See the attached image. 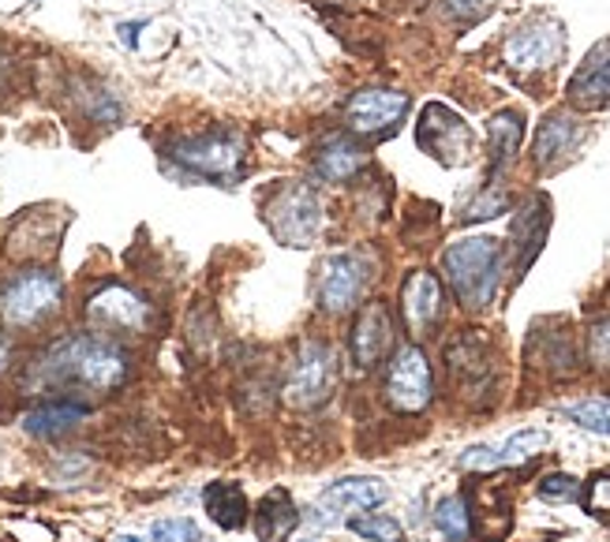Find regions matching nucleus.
<instances>
[{
	"mask_svg": "<svg viewBox=\"0 0 610 542\" xmlns=\"http://www.w3.org/2000/svg\"><path fill=\"white\" fill-rule=\"evenodd\" d=\"M386 494L389 490L383 479H341L322 490V497L315 502V516L322 524H337L349 513H368L375 505H383Z\"/></svg>",
	"mask_w": 610,
	"mask_h": 542,
	"instance_id": "nucleus-17",
	"label": "nucleus"
},
{
	"mask_svg": "<svg viewBox=\"0 0 610 542\" xmlns=\"http://www.w3.org/2000/svg\"><path fill=\"white\" fill-rule=\"evenodd\" d=\"M547 228H550V202L544 194H536V199H528V206L513 217V228H510V243L516 251V274H524V269L536 262L539 251H544Z\"/></svg>",
	"mask_w": 610,
	"mask_h": 542,
	"instance_id": "nucleus-20",
	"label": "nucleus"
},
{
	"mask_svg": "<svg viewBox=\"0 0 610 542\" xmlns=\"http://www.w3.org/2000/svg\"><path fill=\"white\" fill-rule=\"evenodd\" d=\"M202 509L210 513V520H214L217 528L240 531L244 524H248L251 505L240 482H210V487L202 490Z\"/></svg>",
	"mask_w": 610,
	"mask_h": 542,
	"instance_id": "nucleus-23",
	"label": "nucleus"
},
{
	"mask_svg": "<svg viewBox=\"0 0 610 542\" xmlns=\"http://www.w3.org/2000/svg\"><path fill=\"white\" fill-rule=\"evenodd\" d=\"M116 542H139V539H132V535H124V539H116Z\"/></svg>",
	"mask_w": 610,
	"mask_h": 542,
	"instance_id": "nucleus-40",
	"label": "nucleus"
},
{
	"mask_svg": "<svg viewBox=\"0 0 610 542\" xmlns=\"http://www.w3.org/2000/svg\"><path fill=\"white\" fill-rule=\"evenodd\" d=\"M349 531L368 542H404V531L401 524L394 520V516H349Z\"/></svg>",
	"mask_w": 610,
	"mask_h": 542,
	"instance_id": "nucleus-29",
	"label": "nucleus"
},
{
	"mask_svg": "<svg viewBox=\"0 0 610 542\" xmlns=\"http://www.w3.org/2000/svg\"><path fill=\"white\" fill-rule=\"evenodd\" d=\"M435 524L438 531H443L450 542H464L472 535V520H469V502H464L461 494L446 497V502H438L435 509Z\"/></svg>",
	"mask_w": 610,
	"mask_h": 542,
	"instance_id": "nucleus-27",
	"label": "nucleus"
},
{
	"mask_svg": "<svg viewBox=\"0 0 610 542\" xmlns=\"http://www.w3.org/2000/svg\"><path fill=\"white\" fill-rule=\"evenodd\" d=\"M565 49V30L550 15H536L532 23H524L521 30L506 41V64L513 72H547L550 64H558Z\"/></svg>",
	"mask_w": 610,
	"mask_h": 542,
	"instance_id": "nucleus-11",
	"label": "nucleus"
},
{
	"mask_svg": "<svg viewBox=\"0 0 610 542\" xmlns=\"http://www.w3.org/2000/svg\"><path fill=\"white\" fill-rule=\"evenodd\" d=\"M461 468H469V471H498L502 464H498V453L490 445H472V449H464Z\"/></svg>",
	"mask_w": 610,
	"mask_h": 542,
	"instance_id": "nucleus-36",
	"label": "nucleus"
},
{
	"mask_svg": "<svg viewBox=\"0 0 610 542\" xmlns=\"http://www.w3.org/2000/svg\"><path fill=\"white\" fill-rule=\"evenodd\" d=\"M34 375L46 386H83L95 393H113L128 382V355L98 333H75L41 355Z\"/></svg>",
	"mask_w": 610,
	"mask_h": 542,
	"instance_id": "nucleus-1",
	"label": "nucleus"
},
{
	"mask_svg": "<svg viewBox=\"0 0 610 542\" xmlns=\"http://www.w3.org/2000/svg\"><path fill=\"white\" fill-rule=\"evenodd\" d=\"M431 393H435V378H431V363L420 344H404V349H397L394 360H389V375H386L389 408L416 415L431 404Z\"/></svg>",
	"mask_w": 610,
	"mask_h": 542,
	"instance_id": "nucleus-8",
	"label": "nucleus"
},
{
	"mask_svg": "<svg viewBox=\"0 0 610 542\" xmlns=\"http://www.w3.org/2000/svg\"><path fill=\"white\" fill-rule=\"evenodd\" d=\"M443 269L461 307L483 311L502 285V248L490 236H469L446 248Z\"/></svg>",
	"mask_w": 610,
	"mask_h": 542,
	"instance_id": "nucleus-2",
	"label": "nucleus"
},
{
	"mask_svg": "<svg viewBox=\"0 0 610 542\" xmlns=\"http://www.w3.org/2000/svg\"><path fill=\"white\" fill-rule=\"evenodd\" d=\"M588 360L599 375H610V318L592 322L588 329Z\"/></svg>",
	"mask_w": 610,
	"mask_h": 542,
	"instance_id": "nucleus-32",
	"label": "nucleus"
},
{
	"mask_svg": "<svg viewBox=\"0 0 610 542\" xmlns=\"http://www.w3.org/2000/svg\"><path fill=\"white\" fill-rule=\"evenodd\" d=\"M8 363H12V341H8V333H0V375L8 370Z\"/></svg>",
	"mask_w": 610,
	"mask_h": 542,
	"instance_id": "nucleus-38",
	"label": "nucleus"
},
{
	"mask_svg": "<svg viewBox=\"0 0 610 542\" xmlns=\"http://www.w3.org/2000/svg\"><path fill=\"white\" fill-rule=\"evenodd\" d=\"M87 318L105 333H142L150 322V307L142 295H135L124 285H105L98 295H90Z\"/></svg>",
	"mask_w": 610,
	"mask_h": 542,
	"instance_id": "nucleus-13",
	"label": "nucleus"
},
{
	"mask_svg": "<svg viewBox=\"0 0 610 542\" xmlns=\"http://www.w3.org/2000/svg\"><path fill=\"white\" fill-rule=\"evenodd\" d=\"M139 27H142V23H139ZM139 27H121V34H124V41H128V46H135V30H139Z\"/></svg>",
	"mask_w": 610,
	"mask_h": 542,
	"instance_id": "nucleus-39",
	"label": "nucleus"
},
{
	"mask_svg": "<svg viewBox=\"0 0 610 542\" xmlns=\"http://www.w3.org/2000/svg\"><path fill=\"white\" fill-rule=\"evenodd\" d=\"M577 427L592 430V434H607L610 438V401L607 396H596V401H581V404H570L565 408Z\"/></svg>",
	"mask_w": 610,
	"mask_h": 542,
	"instance_id": "nucleus-31",
	"label": "nucleus"
},
{
	"mask_svg": "<svg viewBox=\"0 0 610 542\" xmlns=\"http://www.w3.org/2000/svg\"><path fill=\"white\" fill-rule=\"evenodd\" d=\"M64 285L49 269H27L0 288V322L12 329L41 326L49 315L61 311Z\"/></svg>",
	"mask_w": 610,
	"mask_h": 542,
	"instance_id": "nucleus-4",
	"label": "nucleus"
},
{
	"mask_svg": "<svg viewBox=\"0 0 610 542\" xmlns=\"http://www.w3.org/2000/svg\"><path fill=\"white\" fill-rule=\"evenodd\" d=\"M416 142H420L423 154H431L438 165L453 168L472 157V142L476 139H472V128L453 113V109L431 101L416 124Z\"/></svg>",
	"mask_w": 610,
	"mask_h": 542,
	"instance_id": "nucleus-9",
	"label": "nucleus"
},
{
	"mask_svg": "<svg viewBox=\"0 0 610 542\" xmlns=\"http://www.w3.org/2000/svg\"><path fill=\"white\" fill-rule=\"evenodd\" d=\"M510 206V194H506L498 184H490L487 191L480 194L476 202H469V210H464V217L461 222H483V217H495V214H502V210Z\"/></svg>",
	"mask_w": 610,
	"mask_h": 542,
	"instance_id": "nucleus-33",
	"label": "nucleus"
},
{
	"mask_svg": "<svg viewBox=\"0 0 610 542\" xmlns=\"http://www.w3.org/2000/svg\"><path fill=\"white\" fill-rule=\"evenodd\" d=\"M67 228V214L57 206H38L27 210L4 236V255L12 262H41L57 255V243H61Z\"/></svg>",
	"mask_w": 610,
	"mask_h": 542,
	"instance_id": "nucleus-10",
	"label": "nucleus"
},
{
	"mask_svg": "<svg viewBox=\"0 0 610 542\" xmlns=\"http://www.w3.org/2000/svg\"><path fill=\"white\" fill-rule=\"evenodd\" d=\"M490 0H446V12L461 23H476L483 12H487Z\"/></svg>",
	"mask_w": 610,
	"mask_h": 542,
	"instance_id": "nucleus-37",
	"label": "nucleus"
},
{
	"mask_svg": "<svg viewBox=\"0 0 610 542\" xmlns=\"http://www.w3.org/2000/svg\"><path fill=\"white\" fill-rule=\"evenodd\" d=\"M570 101L581 109H610V38L599 41L570 79Z\"/></svg>",
	"mask_w": 610,
	"mask_h": 542,
	"instance_id": "nucleus-19",
	"label": "nucleus"
},
{
	"mask_svg": "<svg viewBox=\"0 0 610 542\" xmlns=\"http://www.w3.org/2000/svg\"><path fill=\"white\" fill-rule=\"evenodd\" d=\"M150 542H202L191 520H158L150 528Z\"/></svg>",
	"mask_w": 610,
	"mask_h": 542,
	"instance_id": "nucleus-35",
	"label": "nucleus"
},
{
	"mask_svg": "<svg viewBox=\"0 0 610 542\" xmlns=\"http://www.w3.org/2000/svg\"><path fill=\"white\" fill-rule=\"evenodd\" d=\"M409 94L401 90H360V94L349 98L345 105V121L356 135H378V131H394L397 124L409 113Z\"/></svg>",
	"mask_w": 610,
	"mask_h": 542,
	"instance_id": "nucleus-15",
	"label": "nucleus"
},
{
	"mask_svg": "<svg viewBox=\"0 0 610 542\" xmlns=\"http://www.w3.org/2000/svg\"><path fill=\"white\" fill-rule=\"evenodd\" d=\"M389 344H394V318L383 300H371L368 307L356 315L349 333V352L360 370H371L375 363L386 360Z\"/></svg>",
	"mask_w": 610,
	"mask_h": 542,
	"instance_id": "nucleus-16",
	"label": "nucleus"
},
{
	"mask_svg": "<svg viewBox=\"0 0 610 542\" xmlns=\"http://www.w3.org/2000/svg\"><path fill=\"white\" fill-rule=\"evenodd\" d=\"M262 222L285 248H311L322 228V199L308 184H282L262 202Z\"/></svg>",
	"mask_w": 610,
	"mask_h": 542,
	"instance_id": "nucleus-3",
	"label": "nucleus"
},
{
	"mask_svg": "<svg viewBox=\"0 0 610 542\" xmlns=\"http://www.w3.org/2000/svg\"><path fill=\"white\" fill-rule=\"evenodd\" d=\"M169 157L207 180H228L244 165V139L236 131H202L169 142Z\"/></svg>",
	"mask_w": 610,
	"mask_h": 542,
	"instance_id": "nucleus-5",
	"label": "nucleus"
},
{
	"mask_svg": "<svg viewBox=\"0 0 610 542\" xmlns=\"http://www.w3.org/2000/svg\"><path fill=\"white\" fill-rule=\"evenodd\" d=\"M363 161H368V150H363L360 142H352L349 135H334V139H326L319 147L315 168H319L322 180L345 184V180H352V176L360 173Z\"/></svg>",
	"mask_w": 610,
	"mask_h": 542,
	"instance_id": "nucleus-22",
	"label": "nucleus"
},
{
	"mask_svg": "<svg viewBox=\"0 0 610 542\" xmlns=\"http://www.w3.org/2000/svg\"><path fill=\"white\" fill-rule=\"evenodd\" d=\"M539 497L544 502H573V497H581V487L565 471H550L547 479H539Z\"/></svg>",
	"mask_w": 610,
	"mask_h": 542,
	"instance_id": "nucleus-34",
	"label": "nucleus"
},
{
	"mask_svg": "<svg viewBox=\"0 0 610 542\" xmlns=\"http://www.w3.org/2000/svg\"><path fill=\"white\" fill-rule=\"evenodd\" d=\"M87 412L90 408L79 401H49L23 415V430L34 438H57V434H64V430H72L75 423L87 419Z\"/></svg>",
	"mask_w": 610,
	"mask_h": 542,
	"instance_id": "nucleus-24",
	"label": "nucleus"
},
{
	"mask_svg": "<svg viewBox=\"0 0 610 542\" xmlns=\"http://www.w3.org/2000/svg\"><path fill=\"white\" fill-rule=\"evenodd\" d=\"M581 505H584V513H588L592 520H599V524H607V528H610V471H596V476L584 482Z\"/></svg>",
	"mask_w": 610,
	"mask_h": 542,
	"instance_id": "nucleus-30",
	"label": "nucleus"
},
{
	"mask_svg": "<svg viewBox=\"0 0 610 542\" xmlns=\"http://www.w3.org/2000/svg\"><path fill=\"white\" fill-rule=\"evenodd\" d=\"M532 363L536 367H547L550 375H573V341H570V333H539L536 329V337H532Z\"/></svg>",
	"mask_w": 610,
	"mask_h": 542,
	"instance_id": "nucleus-26",
	"label": "nucleus"
},
{
	"mask_svg": "<svg viewBox=\"0 0 610 542\" xmlns=\"http://www.w3.org/2000/svg\"><path fill=\"white\" fill-rule=\"evenodd\" d=\"M300 528V513H296L292 497L285 487H274L256 509V535L259 542H285Z\"/></svg>",
	"mask_w": 610,
	"mask_h": 542,
	"instance_id": "nucleus-21",
	"label": "nucleus"
},
{
	"mask_svg": "<svg viewBox=\"0 0 610 542\" xmlns=\"http://www.w3.org/2000/svg\"><path fill=\"white\" fill-rule=\"evenodd\" d=\"M368 262L360 255H329L319 269V303L329 315H341L360 303L368 288Z\"/></svg>",
	"mask_w": 610,
	"mask_h": 542,
	"instance_id": "nucleus-12",
	"label": "nucleus"
},
{
	"mask_svg": "<svg viewBox=\"0 0 610 542\" xmlns=\"http://www.w3.org/2000/svg\"><path fill=\"white\" fill-rule=\"evenodd\" d=\"M547 449V430H516V434L506 442L502 449H495L498 453V464H524V461H532V456H539Z\"/></svg>",
	"mask_w": 610,
	"mask_h": 542,
	"instance_id": "nucleus-28",
	"label": "nucleus"
},
{
	"mask_svg": "<svg viewBox=\"0 0 610 542\" xmlns=\"http://www.w3.org/2000/svg\"><path fill=\"white\" fill-rule=\"evenodd\" d=\"M495 344L483 329H461L450 344H446V375L464 396H476L495 382Z\"/></svg>",
	"mask_w": 610,
	"mask_h": 542,
	"instance_id": "nucleus-7",
	"label": "nucleus"
},
{
	"mask_svg": "<svg viewBox=\"0 0 610 542\" xmlns=\"http://www.w3.org/2000/svg\"><path fill=\"white\" fill-rule=\"evenodd\" d=\"M446 311V292L431 269H412L401 285V315L412 337H427L431 329L443 322Z\"/></svg>",
	"mask_w": 610,
	"mask_h": 542,
	"instance_id": "nucleus-14",
	"label": "nucleus"
},
{
	"mask_svg": "<svg viewBox=\"0 0 610 542\" xmlns=\"http://www.w3.org/2000/svg\"><path fill=\"white\" fill-rule=\"evenodd\" d=\"M584 139V128L577 116L570 113H550L536 131V142H532V161H536L539 173H555L562 161H570V154L577 150V142Z\"/></svg>",
	"mask_w": 610,
	"mask_h": 542,
	"instance_id": "nucleus-18",
	"label": "nucleus"
},
{
	"mask_svg": "<svg viewBox=\"0 0 610 542\" xmlns=\"http://www.w3.org/2000/svg\"><path fill=\"white\" fill-rule=\"evenodd\" d=\"M521 139H524V121L516 109H502V113L490 116L487 142H490V168H495V173H502V168L516 157Z\"/></svg>",
	"mask_w": 610,
	"mask_h": 542,
	"instance_id": "nucleus-25",
	"label": "nucleus"
},
{
	"mask_svg": "<svg viewBox=\"0 0 610 542\" xmlns=\"http://www.w3.org/2000/svg\"><path fill=\"white\" fill-rule=\"evenodd\" d=\"M334 382H337L334 349L322 341H308L296 352L289 378H285V404H292V408H315V404H322L334 393Z\"/></svg>",
	"mask_w": 610,
	"mask_h": 542,
	"instance_id": "nucleus-6",
	"label": "nucleus"
}]
</instances>
